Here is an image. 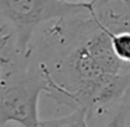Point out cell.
I'll return each mask as SVG.
<instances>
[{"label": "cell", "instance_id": "6da1fadb", "mask_svg": "<svg viewBox=\"0 0 130 127\" xmlns=\"http://www.w3.org/2000/svg\"><path fill=\"white\" fill-rule=\"evenodd\" d=\"M43 52L51 56V62L39 60L49 98L71 110H85L88 123L119 107L130 85V67L113 52L99 2L90 13L55 21L45 31Z\"/></svg>", "mask_w": 130, "mask_h": 127}, {"label": "cell", "instance_id": "7a4b0ae2", "mask_svg": "<svg viewBox=\"0 0 130 127\" xmlns=\"http://www.w3.org/2000/svg\"><path fill=\"white\" fill-rule=\"evenodd\" d=\"M48 80L39 60L9 48L0 52V127H41L39 96Z\"/></svg>", "mask_w": 130, "mask_h": 127}, {"label": "cell", "instance_id": "3957f363", "mask_svg": "<svg viewBox=\"0 0 130 127\" xmlns=\"http://www.w3.org/2000/svg\"><path fill=\"white\" fill-rule=\"evenodd\" d=\"M94 3L80 4L60 0H0V15L11 27L15 50L20 56L32 53V38L41 25L90 13Z\"/></svg>", "mask_w": 130, "mask_h": 127}, {"label": "cell", "instance_id": "277c9868", "mask_svg": "<svg viewBox=\"0 0 130 127\" xmlns=\"http://www.w3.org/2000/svg\"><path fill=\"white\" fill-rule=\"evenodd\" d=\"M41 127H90L88 126L87 113L83 109H74L69 115L56 119L42 120Z\"/></svg>", "mask_w": 130, "mask_h": 127}, {"label": "cell", "instance_id": "5b68a950", "mask_svg": "<svg viewBox=\"0 0 130 127\" xmlns=\"http://www.w3.org/2000/svg\"><path fill=\"white\" fill-rule=\"evenodd\" d=\"M129 126H130L129 112L123 105H119V107L108 117L106 123L102 127H129Z\"/></svg>", "mask_w": 130, "mask_h": 127}, {"label": "cell", "instance_id": "8992f818", "mask_svg": "<svg viewBox=\"0 0 130 127\" xmlns=\"http://www.w3.org/2000/svg\"><path fill=\"white\" fill-rule=\"evenodd\" d=\"M120 105H123V106L126 107L127 112H129V116H130V85H129V88H127L126 94H124L123 99H122Z\"/></svg>", "mask_w": 130, "mask_h": 127}, {"label": "cell", "instance_id": "52a82bcc", "mask_svg": "<svg viewBox=\"0 0 130 127\" xmlns=\"http://www.w3.org/2000/svg\"><path fill=\"white\" fill-rule=\"evenodd\" d=\"M60 2H67V3H80V4H87V3H94V2H98V0H60ZM119 2H123V3L129 4L130 0H119Z\"/></svg>", "mask_w": 130, "mask_h": 127}, {"label": "cell", "instance_id": "ba28073f", "mask_svg": "<svg viewBox=\"0 0 130 127\" xmlns=\"http://www.w3.org/2000/svg\"><path fill=\"white\" fill-rule=\"evenodd\" d=\"M6 127H20V126H17V124H9V126H6Z\"/></svg>", "mask_w": 130, "mask_h": 127}, {"label": "cell", "instance_id": "9c48e42d", "mask_svg": "<svg viewBox=\"0 0 130 127\" xmlns=\"http://www.w3.org/2000/svg\"><path fill=\"white\" fill-rule=\"evenodd\" d=\"M129 127H130V126H129Z\"/></svg>", "mask_w": 130, "mask_h": 127}]
</instances>
